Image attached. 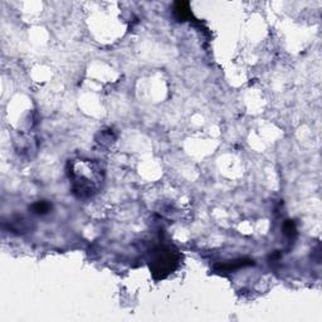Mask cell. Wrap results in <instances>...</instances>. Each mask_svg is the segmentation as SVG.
Wrapping results in <instances>:
<instances>
[{"label": "cell", "mask_w": 322, "mask_h": 322, "mask_svg": "<svg viewBox=\"0 0 322 322\" xmlns=\"http://www.w3.org/2000/svg\"><path fill=\"white\" fill-rule=\"evenodd\" d=\"M180 261V254L171 247H160L152 252L150 271L156 281L164 280L174 272Z\"/></svg>", "instance_id": "6da1fadb"}, {"label": "cell", "mask_w": 322, "mask_h": 322, "mask_svg": "<svg viewBox=\"0 0 322 322\" xmlns=\"http://www.w3.org/2000/svg\"><path fill=\"white\" fill-rule=\"evenodd\" d=\"M254 261L250 258H239V259H234V261L225 262V263H219L214 266V269L219 273H225V272H234L239 268H243L247 266H253Z\"/></svg>", "instance_id": "7a4b0ae2"}, {"label": "cell", "mask_w": 322, "mask_h": 322, "mask_svg": "<svg viewBox=\"0 0 322 322\" xmlns=\"http://www.w3.org/2000/svg\"><path fill=\"white\" fill-rule=\"evenodd\" d=\"M174 17L178 22H185L191 18L190 4L188 1H177L174 5Z\"/></svg>", "instance_id": "3957f363"}, {"label": "cell", "mask_w": 322, "mask_h": 322, "mask_svg": "<svg viewBox=\"0 0 322 322\" xmlns=\"http://www.w3.org/2000/svg\"><path fill=\"white\" fill-rule=\"evenodd\" d=\"M31 209L34 214H38V215H45V214H48L49 212H51L52 205L48 202H45V200H39V202L34 203V204L31 207Z\"/></svg>", "instance_id": "277c9868"}, {"label": "cell", "mask_w": 322, "mask_h": 322, "mask_svg": "<svg viewBox=\"0 0 322 322\" xmlns=\"http://www.w3.org/2000/svg\"><path fill=\"white\" fill-rule=\"evenodd\" d=\"M283 233L292 238L294 235L297 234V228H296V223L293 220H286L283 223Z\"/></svg>", "instance_id": "5b68a950"}]
</instances>
